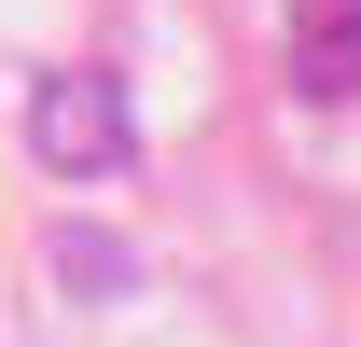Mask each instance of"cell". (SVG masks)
Returning <instances> with one entry per match:
<instances>
[{"instance_id":"cell-1","label":"cell","mask_w":361,"mask_h":347,"mask_svg":"<svg viewBox=\"0 0 361 347\" xmlns=\"http://www.w3.org/2000/svg\"><path fill=\"white\" fill-rule=\"evenodd\" d=\"M28 153H42L56 181H111L139 153L126 84H111V70H42V84H28Z\"/></svg>"},{"instance_id":"cell-2","label":"cell","mask_w":361,"mask_h":347,"mask_svg":"<svg viewBox=\"0 0 361 347\" xmlns=\"http://www.w3.org/2000/svg\"><path fill=\"white\" fill-rule=\"evenodd\" d=\"M292 84L361 97V0H292Z\"/></svg>"},{"instance_id":"cell-3","label":"cell","mask_w":361,"mask_h":347,"mask_svg":"<svg viewBox=\"0 0 361 347\" xmlns=\"http://www.w3.org/2000/svg\"><path fill=\"white\" fill-rule=\"evenodd\" d=\"M56 278H70V292H126L139 264L111 250V236H97V222H70V236H56Z\"/></svg>"}]
</instances>
